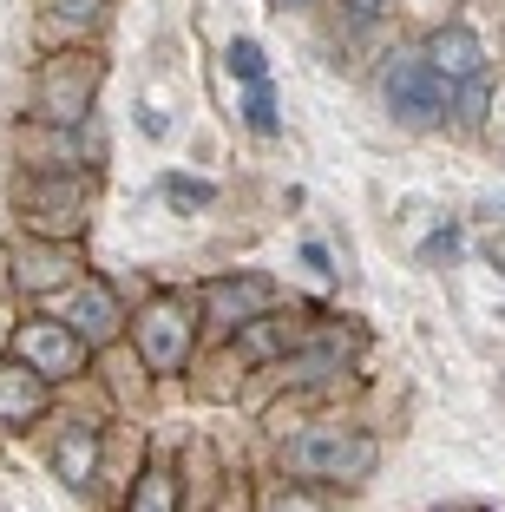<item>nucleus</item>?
Listing matches in <instances>:
<instances>
[{"mask_svg": "<svg viewBox=\"0 0 505 512\" xmlns=\"http://www.w3.org/2000/svg\"><path fill=\"white\" fill-rule=\"evenodd\" d=\"M66 322H73L86 342H112V335H119V296L86 276V283L73 289V302H66Z\"/></svg>", "mask_w": 505, "mask_h": 512, "instance_id": "obj_8", "label": "nucleus"}, {"mask_svg": "<svg viewBox=\"0 0 505 512\" xmlns=\"http://www.w3.org/2000/svg\"><path fill=\"white\" fill-rule=\"evenodd\" d=\"M230 73H237V86H256V79H269V60L256 40H230Z\"/></svg>", "mask_w": 505, "mask_h": 512, "instance_id": "obj_17", "label": "nucleus"}, {"mask_svg": "<svg viewBox=\"0 0 505 512\" xmlns=\"http://www.w3.org/2000/svg\"><path fill=\"white\" fill-rule=\"evenodd\" d=\"M53 473H60V486L86 493L92 473H99V434H92V427H66V434L53 440Z\"/></svg>", "mask_w": 505, "mask_h": 512, "instance_id": "obj_10", "label": "nucleus"}, {"mask_svg": "<svg viewBox=\"0 0 505 512\" xmlns=\"http://www.w3.org/2000/svg\"><path fill=\"white\" fill-rule=\"evenodd\" d=\"M486 99H492V79H486V66H479V73H466L460 86H453V119L479 125V119H486Z\"/></svg>", "mask_w": 505, "mask_h": 512, "instance_id": "obj_14", "label": "nucleus"}, {"mask_svg": "<svg viewBox=\"0 0 505 512\" xmlns=\"http://www.w3.org/2000/svg\"><path fill=\"white\" fill-rule=\"evenodd\" d=\"M381 99L387 112L401 125H414V132H433V125L446 119V99H453V86H446L440 73H433L427 60H394L381 79Z\"/></svg>", "mask_w": 505, "mask_h": 512, "instance_id": "obj_4", "label": "nucleus"}, {"mask_svg": "<svg viewBox=\"0 0 505 512\" xmlns=\"http://www.w3.org/2000/svg\"><path fill=\"white\" fill-rule=\"evenodd\" d=\"M210 197H217V191H210V184H191V178H171V204H178V211H204Z\"/></svg>", "mask_w": 505, "mask_h": 512, "instance_id": "obj_19", "label": "nucleus"}, {"mask_svg": "<svg viewBox=\"0 0 505 512\" xmlns=\"http://www.w3.org/2000/svg\"><path fill=\"white\" fill-rule=\"evenodd\" d=\"M289 473L296 480H335V486H361L381 467V447L368 434H342V427H309L289 440Z\"/></svg>", "mask_w": 505, "mask_h": 512, "instance_id": "obj_1", "label": "nucleus"}, {"mask_svg": "<svg viewBox=\"0 0 505 512\" xmlns=\"http://www.w3.org/2000/svg\"><path fill=\"white\" fill-rule=\"evenodd\" d=\"M348 348H355V342H342V329H328L322 342H315L309 355H302V362H296V381H302V388H322V381H328V375H335V368L348 362Z\"/></svg>", "mask_w": 505, "mask_h": 512, "instance_id": "obj_13", "label": "nucleus"}, {"mask_svg": "<svg viewBox=\"0 0 505 512\" xmlns=\"http://www.w3.org/2000/svg\"><path fill=\"white\" fill-rule=\"evenodd\" d=\"M171 506H178V480L171 473H145L132 493V512H171Z\"/></svg>", "mask_w": 505, "mask_h": 512, "instance_id": "obj_15", "label": "nucleus"}, {"mask_svg": "<svg viewBox=\"0 0 505 512\" xmlns=\"http://www.w3.org/2000/svg\"><path fill=\"white\" fill-rule=\"evenodd\" d=\"M243 119L256 125V132H276V92H269V79H256V86H243Z\"/></svg>", "mask_w": 505, "mask_h": 512, "instance_id": "obj_16", "label": "nucleus"}, {"mask_svg": "<svg viewBox=\"0 0 505 512\" xmlns=\"http://www.w3.org/2000/svg\"><path fill=\"white\" fill-rule=\"evenodd\" d=\"M14 355L33 362L46 381H66V375L86 368V335H79L73 322H27V329L14 335Z\"/></svg>", "mask_w": 505, "mask_h": 512, "instance_id": "obj_5", "label": "nucleus"}, {"mask_svg": "<svg viewBox=\"0 0 505 512\" xmlns=\"http://www.w3.org/2000/svg\"><path fill=\"white\" fill-rule=\"evenodd\" d=\"M46 14L60 20V27H86V20L105 14V0H46Z\"/></svg>", "mask_w": 505, "mask_h": 512, "instance_id": "obj_18", "label": "nucleus"}, {"mask_svg": "<svg viewBox=\"0 0 505 512\" xmlns=\"http://www.w3.org/2000/svg\"><path fill=\"white\" fill-rule=\"evenodd\" d=\"M420 60H427L433 73L446 79V86H460L466 73H479V66H486V53H479V33H473V27H460V20H446V27H433V33H427V46H420Z\"/></svg>", "mask_w": 505, "mask_h": 512, "instance_id": "obj_6", "label": "nucleus"}, {"mask_svg": "<svg viewBox=\"0 0 505 512\" xmlns=\"http://www.w3.org/2000/svg\"><path fill=\"white\" fill-rule=\"evenodd\" d=\"M342 7H348V14H355V20H374V14H381V7H387V0H342Z\"/></svg>", "mask_w": 505, "mask_h": 512, "instance_id": "obj_20", "label": "nucleus"}, {"mask_svg": "<svg viewBox=\"0 0 505 512\" xmlns=\"http://www.w3.org/2000/svg\"><path fill=\"white\" fill-rule=\"evenodd\" d=\"M289 348H296V335H289L276 316H250V322L237 329V362H243V368H269V362H283Z\"/></svg>", "mask_w": 505, "mask_h": 512, "instance_id": "obj_11", "label": "nucleus"}, {"mask_svg": "<svg viewBox=\"0 0 505 512\" xmlns=\"http://www.w3.org/2000/svg\"><path fill=\"white\" fill-rule=\"evenodd\" d=\"M14 276L27 289H60V283H73V256L66 250H20Z\"/></svg>", "mask_w": 505, "mask_h": 512, "instance_id": "obj_12", "label": "nucleus"}, {"mask_svg": "<svg viewBox=\"0 0 505 512\" xmlns=\"http://www.w3.org/2000/svg\"><path fill=\"white\" fill-rule=\"evenodd\" d=\"M191 348H197V309L184 296H151L138 309V355H145V368L178 375L191 362Z\"/></svg>", "mask_w": 505, "mask_h": 512, "instance_id": "obj_2", "label": "nucleus"}, {"mask_svg": "<svg viewBox=\"0 0 505 512\" xmlns=\"http://www.w3.org/2000/svg\"><path fill=\"white\" fill-rule=\"evenodd\" d=\"M40 407H46V375H40V368L20 362V355H14V362H0V421L20 427V421H33Z\"/></svg>", "mask_w": 505, "mask_h": 512, "instance_id": "obj_9", "label": "nucleus"}, {"mask_svg": "<svg viewBox=\"0 0 505 512\" xmlns=\"http://www.w3.org/2000/svg\"><path fill=\"white\" fill-rule=\"evenodd\" d=\"M210 322H217L223 335H237L250 316H263L269 309V276H223V283H210Z\"/></svg>", "mask_w": 505, "mask_h": 512, "instance_id": "obj_7", "label": "nucleus"}, {"mask_svg": "<svg viewBox=\"0 0 505 512\" xmlns=\"http://www.w3.org/2000/svg\"><path fill=\"white\" fill-rule=\"evenodd\" d=\"M92 99H99V60H86V53H60V60H46L40 92H33V106H40L46 125H60V132L86 125Z\"/></svg>", "mask_w": 505, "mask_h": 512, "instance_id": "obj_3", "label": "nucleus"}]
</instances>
